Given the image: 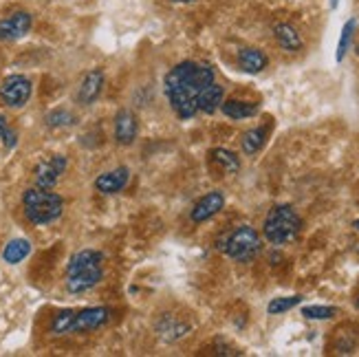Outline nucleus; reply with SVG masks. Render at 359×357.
I'll return each mask as SVG.
<instances>
[{
    "label": "nucleus",
    "mask_w": 359,
    "mask_h": 357,
    "mask_svg": "<svg viewBox=\"0 0 359 357\" xmlns=\"http://www.w3.org/2000/svg\"><path fill=\"white\" fill-rule=\"evenodd\" d=\"M139 133V119L133 111L123 108L115 115V139L121 146H130Z\"/></svg>",
    "instance_id": "f8f14e48"
},
{
    "label": "nucleus",
    "mask_w": 359,
    "mask_h": 357,
    "mask_svg": "<svg viewBox=\"0 0 359 357\" xmlns=\"http://www.w3.org/2000/svg\"><path fill=\"white\" fill-rule=\"evenodd\" d=\"M69 161L62 154H53V157L44 159L36 166V185L44 190H51L53 185L57 183V179L65 175Z\"/></svg>",
    "instance_id": "6e6552de"
},
{
    "label": "nucleus",
    "mask_w": 359,
    "mask_h": 357,
    "mask_svg": "<svg viewBox=\"0 0 359 357\" xmlns=\"http://www.w3.org/2000/svg\"><path fill=\"white\" fill-rule=\"evenodd\" d=\"M221 111L229 119H247V117L258 115V104L256 102H243V100H223Z\"/></svg>",
    "instance_id": "a211bd4d"
},
{
    "label": "nucleus",
    "mask_w": 359,
    "mask_h": 357,
    "mask_svg": "<svg viewBox=\"0 0 359 357\" xmlns=\"http://www.w3.org/2000/svg\"><path fill=\"white\" fill-rule=\"evenodd\" d=\"M355 27H357V22H355V18H351V20L344 25V29H341L339 44H337V53H335V60H337V62L344 60V55H346V51H348V46H351V40H353V34H355Z\"/></svg>",
    "instance_id": "b1692460"
},
{
    "label": "nucleus",
    "mask_w": 359,
    "mask_h": 357,
    "mask_svg": "<svg viewBox=\"0 0 359 357\" xmlns=\"http://www.w3.org/2000/svg\"><path fill=\"white\" fill-rule=\"evenodd\" d=\"M31 80L25 75H9L0 84V102L9 108H22L31 97Z\"/></svg>",
    "instance_id": "423d86ee"
},
{
    "label": "nucleus",
    "mask_w": 359,
    "mask_h": 357,
    "mask_svg": "<svg viewBox=\"0 0 359 357\" xmlns=\"http://www.w3.org/2000/svg\"><path fill=\"white\" fill-rule=\"evenodd\" d=\"M267 135L269 130L264 128V126H258V128H252V130H247L241 139V144H243V152L245 154H256L262 150V146L267 144Z\"/></svg>",
    "instance_id": "aec40b11"
},
{
    "label": "nucleus",
    "mask_w": 359,
    "mask_h": 357,
    "mask_svg": "<svg viewBox=\"0 0 359 357\" xmlns=\"http://www.w3.org/2000/svg\"><path fill=\"white\" fill-rule=\"evenodd\" d=\"M75 121V115L71 111H65V108H57V111H51L46 115V126L49 128H65L71 126Z\"/></svg>",
    "instance_id": "393cba45"
},
{
    "label": "nucleus",
    "mask_w": 359,
    "mask_h": 357,
    "mask_svg": "<svg viewBox=\"0 0 359 357\" xmlns=\"http://www.w3.org/2000/svg\"><path fill=\"white\" fill-rule=\"evenodd\" d=\"M302 316L306 320H331L337 316V309L335 307H322V304H313V307H304L302 309Z\"/></svg>",
    "instance_id": "a878e982"
},
{
    "label": "nucleus",
    "mask_w": 359,
    "mask_h": 357,
    "mask_svg": "<svg viewBox=\"0 0 359 357\" xmlns=\"http://www.w3.org/2000/svg\"><path fill=\"white\" fill-rule=\"evenodd\" d=\"M111 309L108 307H88V309H80L75 311L73 318V329L71 333H86V331H95L100 327L111 320Z\"/></svg>",
    "instance_id": "0eeeda50"
},
{
    "label": "nucleus",
    "mask_w": 359,
    "mask_h": 357,
    "mask_svg": "<svg viewBox=\"0 0 359 357\" xmlns=\"http://www.w3.org/2000/svg\"><path fill=\"white\" fill-rule=\"evenodd\" d=\"M22 210L29 223L34 225H49L57 221L65 212V198L60 194L44 190V188H31L22 194Z\"/></svg>",
    "instance_id": "20e7f679"
},
{
    "label": "nucleus",
    "mask_w": 359,
    "mask_h": 357,
    "mask_svg": "<svg viewBox=\"0 0 359 357\" xmlns=\"http://www.w3.org/2000/svg\"><path fill=\"white\" fill-rule=\"evenodd\" d=\"M175 3H194V0H175Z\"/></svg>",
    "instance_id": "c756f323"
},
{
    "label": "nucleus",
    "mask_w": 359,
    "mask_h": 357,
    "mask_svg": "<svg viewBox=\"0 0 359 357\" xmlns=\"http://www.w3.org/2000/svg\"><path fill=\"white\" fill-rule=\"evenodd\" d=\"M353 227H355V229L359 231V219H357V221H353Z\"/></svg>",
    "instance_id": "c85d7f7f"
},
{
    "label": "nucleus",
    "mask_w": 359,
    "mask_h": 357,
    "mask_svg": "<svg viewBox=\"0 0 359 357\" xmlns=\"http://www.w3.org/2000/svg\"><path fill=\"white\" fill-rule=\"evenodd\" d=\"M304 298L302 296H285V298H273L267 304V314L269 316H280V314H287L291 311L293 307H298Z\"/></svg>",
    "instance_id": "5701e85b"
},
{
    "label": "nucleus",
    "mask_w": 359,
    "mask_h": 357,
    "mask_svg": "<svg viewBox=\"0 0 359 357\" xmlns=\"http://www.w3.org/2000/svg\"><path fill=\"white\" fill-rule=\"evenodd\" d=\"M218 247H221V252L227 258L236 260V262H249V260H254V256L260 252L262 238L254 227L241 225L233 231H229Z\"/></svg>",
    "instance_id": "39448f33"
},
{
    "label": "nucleus",
    "mask_w": 359,
    "mask_h": 357,
    "mask_svg": "<svg viewBox=\"0 0 359 357\" xmlns=\"http://www.w3.org/2000/svg\"><path fill=\"white\" fill-rule=\"evenodd\" d=\"M357 307H359V300H357Z\"/></svg>",
    "instance_id": "7c9ffc66"
},
{
    "label": "nucleus",
    "mask_w": 359,
    "mask_h": 357,
    "mask_svg": "<svg viewBox=\"0 0 359 357\" xmlns=\"http://www.w3.org/2000/svg\"><path fill=\"white\" fill-rule=\"evenodd\" d=\"M73 318H75L73 309H65V311H57L53 316V320H51L49 331L53 335H67V333H71V329H73Z\"/></svg>",
    "instance_id": "4be33fe9"
},
{
    "label": "nucleus",
    "mask_w": 359,
    "mask_h": 357,
    "mask_svg": "<svg viewBox=\"0 0 359 357\" xmlns=\"http://www.w3.org/2000/svg\"><path fill=\"white\" fill-rule=\"evenodd\" d=\"M128 181H130V170L126 166H119L95 179V190L102 194H117L126 188Z\"/></svg>",
    "instance_id": "9b49d317"
},
{
    "label": "nucleus",
    "mask_w": 359,
    "mask_h": 357,
    "mask_svg": "<svg viewBox=\"0 0 359 357\" xmlns=\"http://www.w3.org/2000/svg\"><path fill=\"white\" fill-rule=\"evenodd\" d=\"M210 163L216 166L223 175H236L241 170V159L236 157V152H231L227 148L210 150Z\"/></svg>",
    "instance_id": "2eb2a0df"
},
{
    "label": "nucleus",
    "mask_w": 359,
    "mask_h": 357,
    "mask_svg": "<svg viewBox=\"0 0 359 357\" xmlns=\"http://www.w3.org/2000/svg\"><path fill=\"white\" fill-rule=\"evenodd\" d=\"M223 100H225V90H223V86H218L216 82H212L210 86H205V88L201 90V95H198V100H196V104H198V113H205V115L216 113L218 108H221Z\"/></svg>",
    "instance_id": "4468645a"
},
{
    "label": "nucleus",
    "mask_w": 359,
    "mask_h": 357,
    "mask_svg": "<svg viewBox=\"0 0 359 357\" xmlns=\"http://www.w3.org/2000/svg\"><path fill=\"white\" fill-rule=\"evenodd\" d=\"M223 208H225V194L218 192V190L208 192L205 196H201L196 201V206L190 212V219H192V223H205L212 219V216H216L218 212H221Z\"/></svg>",
    "instance_id": "9d476101"
},
{
    "label": "nucleus",
    "mask_w": 359,
    "mask_h": 357,
    "mask_svg": "<svg viewBox=\"0 0 359 357\" xmlns=\"http://www.w3.org/2000/svg\"><path fill=\"white\" fill-rule=\"evenodd\" d=\"M104 278V256L95 250H82L71 256L67 265V289L84 293L97 287Z\"/></svg>",
    "instance_id": "f03ea898"
},
{
    "label": "nucleus",
    "mask_w": 359,
    "mask_h": 357,
    "mask_svg": "<svg viewBox=\"0 0 359 357\" xmlns=\"http://www.w3.org/2000/svg\"><path fill=\"white\" fill-rule=\"evenodd\" d=\"M214 82V71L196 62H181L165 75L163 86L170 106L181 119H190L198 113V95L201 90Z\"/></svg>",
    "instance_id": "f257e3e1"
},
{
    "label": "nucleus",
    "mask_w": 359,
    "mask_h": 357,
    "mask_svg": "<svg viewBox=\"0 0 359 357\" xmlns=\"http://www.w3.org/2000/svg\"><path fill=\"white\" fill-rule=\"evenodd\" d=\"M157 331L163 339H170V342H175V339L183 337L187 333V327L183 322H177L172 316H165L159 324H157Z\"/></svg>",
    "instance_id": "412c9836"
},
{
    "label": "nucleus",
    "mask_w": 359,
    "mask_h": 357,
    "mask_svg": "<svg viewBox=\"0 0 359 357\" xmlns=\"http://www.w3.org/2000/svg\"><path fill=\"white\" fill-rule=\"evenodd\" d=\"M273 36L278 40V44L283 46L285 51L293 53V51H300L302 49V38L298 34V29L287 25V22H278L273 27Z\"/></svg>",
    "instance_id": "dca6fc26"
},
{
    "label": "nucleus",
    "mask_w": 359,
    "mask_h": 357,
    "mask_svg": "<svg viewBox=\"0 0 359 357\" xmlns=\"http://www.w3.org/2000/svg\"><path fill=\"white\" fill-rule=\"evenodd\" d=\"M31 15L27 11H13L7 18L0 20V42H15L25 38L31 31Z\"/></svg>",
    "instance_id": "1a4fd4ad"
},
{
    "label": "nucleus",
    "mask_w": 359,
    "mask_h": 357,
    "mask_svg": "<svg viewBox=\"0 0 359 357\" xmlns=\"http://www.w3.org/2000/svg\"><path fill=\"white\" fill-rule=\"evenodd\" d=\"M267 65H269V58L264 55L260 49H243L241 53H238V67L245 71V73H252V75H256V73H260V71H264L267 69Z\"/></svg>",
    "instance_id": "f3484780"
},
{
    "label": "nucleus",
    "mask_w": 359,
    "mask_h": 357,
    "mask_svg": "<svg viewBox=\"0 0 359 357\" xmlns=\"http://www.w3.org/2000/svg\"><path fill=\"white\" fill-rule=\"evenodd\" d=\"M300 231H302V219L295 212V208L289 203L273 206L267 212V216H264L262 234L271 245H289L300 236Z\"/></svg>",
    "instance_id": "7ed1b4c3"
},
{
    "label": "nucleus",
    "mask_w": 359,
    "mask_h": 357,
    "mask_svg": "<svg viewBox=\"0 0 359 357\" xmlns=\"http://www.w3.org/2000/svg\"><path fill=\"white\" fill-rule=\"evenodd\" d=\"M29 254H31V243L27 238H13L5 245L3 260L9 262V265H18Z\"/></svg>",
    "instance_id": "6ab92c4d"
},
{
    "label": "nucleus",
    "mask_w": 359,
    "mask_h": 357,
    "mask_svg": "<svg viewBox=\"0 0 359 357\" xmlns=\"http://www.w3.org/2000/svg\"><path fill=\"white\" fill-rule=\"evenodd\" d=\"M102 88H104V71L102 69L88 71L80 84V90H77V102L82 106H90L102 95Z\"/></svg>",
    "instance_id": "ddd939ff"
},
{
    "label": "nucleus",
    "mask_w": 359,
    "mask_h": 357,
    "mask_svg": "<svg viewBox=\"0 0 359 357\" xmlns=\"http://www.w3.org/2000/svg\"><path fill=\"white\" fill-rule=\"evenodd\" d=\"M337 5H339V0H331V9H337Z\"/></svg>",
    "instance_id": "cd10ccee"
},
{
    "label": "nucleus",
    "mask_w": 359,
    "mask_h": 357,
    "mask_svg": "<svg viewBox=\"0 0 359 357\" xmlns=\"http://www.w3.org/2000/svg\"><path fill=\"white\" fill-rule=\"evenodd\" d=\"M0 139L7 148H15V144H18V135L9 126V119L5 115H0Z\"/></svg>",
    "instance_id": "bb28decb"
}]
</instances>
